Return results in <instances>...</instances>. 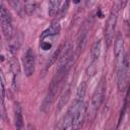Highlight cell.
Returning <instances> with one entry per match:
<instances>
[{
	"instance_id": "15",
	"label": "cell",
	"mask_w": 130,
	"mask_h": 130,
	"mask_svg": "<svg viewBox=\"0 0 130 130\" xmlns=\"http://www.w3.org/2000/svg\"><path fill=\"white\" fill-rule=\"evenodd\" d=\"M62 0H49V8L48 12L50 16H55L59 10V6Z\"/></svg>"
},
{
	"instance_id": "8",
	"label": "cell",
	"mask_w": 130,
	"mask_h": 130,
	"mask_svg": "<svg viewBox=\"0 0 130 130\" xmlns=\"http://www.w3.org/2000/svg\"><path fill=\"white\" fill-rule=\"evenodd\" d=\"M87 31H88L87 25H86V23H84V25L82 26V28L79 31V35L77 37V42H76L77 54H79L84 48V45H85V42H86V38H87Z\"/></svg>"
},
{
	"instance_id": "4",
	"label": "cell",
	"mask_w": 130,
	"mask_h": 130,
	"mask_svg": "<svg viewBox=\"0 0 130 130\" xmlns=\"http://www.w3.org/2000/svg\"><path fill=\"white\" fill-rule=\"evenodd\" d=\"M36 60H35V54L31 49H27L23 56V67H24V73L27 77L34 74L35 67H36Z\"/></svg>"
},
{
	"instance_id": "21",
	"label": "cell",
	"mask_w": 130,
	"mask_h": 130,
	"mask_svg": "<svg viewBox=\"0 0 130 130\" xmlns=\"http://www.w3.org/2000/svg\"><path fill=\"white\" fill-rule=\"evenodd\" d=\"M96 0H85V5L86 7H91L94 3H95Z\"/></svg>"
},
{
	"instance_id": "7",
	"label": "cell",
	"mask_w": 130,
	"mask_h": 130,
	"mask_svg": "<svg viewBox=\"0 0 130 130\" xmlns=\"http://www.w3.org/2000/svg\"><path fill=\"white\" fill-rule=\"evenodd\" d=\"M85 113H86V106L85 104L82 103L73 116V129H78L79 127H81L84 121Z\"/></svg>"
},
{
	"instance_id": "23",
	"label": "cell",
	"mask_w": 130,
	"mask_h": 130,
	"mask_svg": "<svg viewBox=\"0 0 130 130\" xmlns=\"http://www.w3.org/2000/svg\"><path fill=\"white\" fill-rule=\"evenodd\" d=\"M129 15H130V8H129Z\"/></svg>"
},
{
	"instance_id": "11",
	"label": "cell",
	"mask_w": 130,
	"mask_h": 130,
	"mask_svg": "<svg viewBox=\"0 0 130 130\" xmlns=\"http://www.w3.org/2000/svg\"><path fill=\"white\" fill-rule=\"evenodd\" d=\"M123 48H124V41H123V37L122 35L119 32L116 37V41H115V48H114V54L115 57L118 59L121 57L122 52H123Z\"/></svg>"
},
{
	"instance_id": "1",
	"label": "cell",
	"mask_w": 130,
	"mask_h": 130,
	"mask_svg": "<svg viewBox=\"0 0 130 130\" xmlns=\"http://www.w3.org/2000/svg\"><path fill=\"white\" fill-rule=\"evenodd\" d=\"M117 18H118V8L117 6H115L110 13V16L107 20V24L105 27V39H106V43L108 47L111 45L113 37H114V31H115L116 24H117Z\"/></svg>"
},
{
	"instance_id": "2",
	"label": "cell",
	"mask_w": 130,
	"mask_h": 130,
	"mask_svg": "<svg viewBox=\"0 0 130 130\" xmlns=\"http://www.w3.org/2000/svg\"><path fill=\"white\" fill-rule=\"evenodd\" d=\"M129 67H130V57L127 55L124 57L121 66L119 67L118 70V88L120 91H123L126 87Z\"/></svg>"
},
{
	"instance_id": "12",
	"label": "cell",
	"mask_w": 130,
	"mask_h": 130,
	"mask_svg": "<svg viewBox=\"0 0 130 130\" xmlns=\"http://www.w3.org/2000/svg\"><path fill=\"white\" fill-rule=\"evenodd\" d=\"M60 31V24L59 22H54L50 25L49 28H47L43 34H42V37L41 39L43 38H46V37H54L56 35H58Z\"/></svg>"
},
{
	"instance_id": "22",
	"label": "cell",
	"mask_w": 130,
	"mask_h": 130,
	"mask_svg": "<svg viewBox=\"0 0 130 130\" xmlns=\"http://www.w3.org/2000/svg\"><path fill=\"white\" fill-rule=\"evenodd\" d=\"M81 0H73V3H75V4H77V3H79Z\"/></svg>"
},
{
	"instance_id": "18",
	"label": "cell",
	"mask_w": 130,
	"mask_h": 130,
	"mask_svg": "<svg viewBox=\"0 0 130 130\" xmlns=\"http://www.w3.org/2000/svg\"><path fill=\"white\" fill-rule=\"evenodd\" d=\"M69 98H70V89L68 88V89H67V90L62 94V96H61V98H60V100H59L58 108H57V112H60V111L62 110V108L67 104V102H68Z\"/></svg>"
},
{
	"instance_id": "14",
	"label": "cell",
	"mask_w": 130,
	"mask_h": 130,
	"mask_svg": "<svg viewBox=\"0 0 130 130\" xmlns=\"http://www.w3.org/2000/svg\"><path fill=\"white\" fill-rule=\"evenodd\" d=\"M63 46H64V44L60 45V47H58V49L55 50V51L53 52V54L49 57V60H48V62H47V64H46V70L49 69V68L56 62V60L58 59V57H59V55H60V53H61V51H62Z\"/></svg>"
},
{
	"instance_id": "5",
	"label": "cell",
	"mask_w": 130,
	"mask_h": 130,
	"mask_svg": "<svg viewBox=\"0 0 130 130\" xmlns=\"http://www.w3.org/2000/svg\"><path fill=\"white\" fill-rule=\"evenodd\" d=\"M104 91H105V82H104V79H102L92 95L91 105H92L93 112H96V110L99 109V107L103 101V98H104Z\"/></svg>"
},
{
	"instance_id": "13",
	"label": "cell",
	"mask_w": 130,
	"mask_h": 130,
	"mask_svg": "<svg viewBox=\"0 0 130 130\" xmlns=\"http://www.w3.org/2000/svg\"><path fill=\"white\" fill-rule=\"evenodd\" d=\"M8 2H9V4L11 5V7L17 12V14H18L19 16L24 17L26 9H25V6H23L19 0H8Z\"/></svg>"
},
{
	"instance_id": "6",
	"label": "cell",
	"mask_w": 130,
	"mask_h": 130,
	"mask_svg": "<svg viewBox=\"0 0 130 130\" xmlns=\"http://www.w3.org/2000/svg\"><path fill=\"white\" fill-rule=\"evenodd\" d=\"M10 70L12 76V87L14 89H17L19 84V77H20V67L17 59L12 58L10 60Z\"/></svg>"
},
{
	"instance_id": "20",
	"label": "cell",
	"mask_w": 130,
	"mask_h": 130,
	"mask_svg": "<svg viewBox=\"0 0 130 130\" xmlns=\"http://www.w3.org/2000/svg\"><path fill=\"white\" fill-rule=\"evenodd\" d=\"M41 48L44 50V51H48L52 48V43L47 41L46 39H42V42H41Z\"/></svg>"
},
{
	"instance_id": "17",
	"label": "cell",
	"mask_w": 130,
	"mask_h": 130,
	"mask_svg": "<svg viewBox=\"0 0 130 130\" xmlns=\"http://www.w3.org/2000/svg\"><path fill=\"white\" fill-rule=\"evenodd\" d=\"M20 36V34H16V35H12V37L10 38V41H9V46H10V50L12 52H15L17 51L19 45H20V40L21 39H18V37Z\"/></svg>"
},
{
	"instance_id": "16",
	"label": "cell",
	"mask_w": 130,
	"mask_h": 130,
	"mask_svg": "<svg viewBox=\"0 0 130 130\" xmlns=\"http://www.w3.org/2000/svg\"><path fill=\"white\" fill-rule=\"evenodd\" d=\"M86 89H87V84H86L85 81H82V82L79 84L78 88H77V91H76V99H75V100L83 102V98H84V95H85Z\"/></svg>"
},
{
	"instance_id": "10",
	"label": "cell",
	"mask_w": 130,
	"mask_h": 130,
	"mask_svg": "<svg viewBox=\"0 0 130 130\" xmlns=\"http://www.w3.org/2000/svg\"><path fill=\"white\" fill-rule=\"evenodd\" d=\"M101 41H95L91 47V59H90V64H98L100 55H101Z\"/></svg>"
},
{
	"instance_id": "19",
	"label": "cell",
	"mask_w": 130,
	"mask_h": 130,
	"mask_svg": "<svg viewBox=\"0 0 130 130\" xmlns=\"http://www.w3.org/2000/svg\"><path fill=\"white\" fill-rule=\"evenodd\" d=\"M23 2H24V6H25V9H26V12L28 14H31L35 11L37 1L36 0H23Z\"/></svg>"
},
{
	"instance_id": "9",
	"label": "cell",
	"mask_w": 130,
	"mask_h": 130,
	"mask_svg": "<svg viewBox=\"0 0 130 130\" xmlns=\"http://www.w3.org/2000/svg\"><path fill=\"white\" fill-rule=\"evenodd\" d=\"M14 124L15 127L17 129H21L23 127V118H22V109L19 103H15L14 104Z\"/></svg>"
},
{
	"instance_id": "3",
	"label": "cell",
	"mask_w": 130,
	"mask_h": 130,
	"mask_svg": "<svg viewBox=\"0 0 130 130\" xmlns=\"http://www.w3.org/2000/svg\"><path fill=\"white\" fill-rule=\"evenodd\" d=\"M0 24H1V30L3 32V36L7 40L10 39L13 35V28H12L9 13L3 5L1 6V12H0Z\"/></svg>"
}]
</instances>
